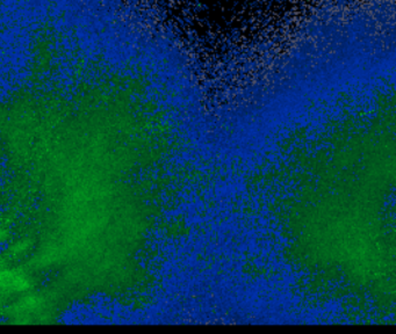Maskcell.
I'll return each instance as SVG.
<instances>
[{
	"label": "cell",
	"instance_id": "6da1fadb",
	"mask_svg": "<svg viewBox=\"0 0 396 334\" xmlns=\"http://www.w3.org/2000/svg\"><path fill=\"white\" fill-rule=\"evenodd\" d=\"M30 278L20 271H0V292H23L30 288Z\"/></svg>",
	"mask_w": 396,
	"mask_h": 334
},
{
	"label": "cell",
	"instance_id": "7a4b0ae2",
	"mask_svg": "<svg viewBox=\"0 0 396 334\" xmlns=\"http://www.w3.org/2000/svg\"><path fill=\"white\" fill-rule=\"evenodd\" d=\"M1 264H3V261H0V267H1Z\"/></svg>",
	"mask_w": 396,
	"mask_h": 334
}]
</instances>
